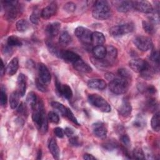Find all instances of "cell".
<instances>
[{"label":"cell","instance_id":"cell-9","mask_svg":"<svg viewBox=\"0 0 160 160\" xmlns=\"http://www.w3.org/2000/svg\"><path fill=\"white\" fill-rule=\"evenodd\" d=\"M133 8L136 11L144 13H152L153 12V8L151 4L147 1H132Z\"/></svg>","mask_w":160,"mask_h":160},{"label":"cell","instance_id":"cell-38","mask_svg":"<svg viewBox=\"0 0 160 160\" xmlns=\"http://www.w3.org/2000/svg\"><path fill=\"white\" fill-rule=\"evenodd\" d=\"M118 74L121 77V78L124 79L125 80H129L131 78V72L125 68H121L118 70Z\"/></svg>","mask_w":160,"mask_h":160},{"label":"cell","instance_id":"cell-7","mask_svg":"<svg viewBox=\"0 0 160 160\" xmlns=\"http://www.w3.org/2000/svg\"><path fill=\"white\" fill-rule=\"evenodd\" d=\"M135 46L142 51H147L152 48V42L150 38L144 36H138L133 41Z\"/></svg>","mask_w":160,"mask_h":160},{"label":"cell","instance_id":"cell-49","mask_svg":"<svg viewBox=\"0 0 160 160\" xmlns=\"http://www.w3.org/2000/svg\"><path fill=\"white\" fill-rule=\"evenodd\" d=\"M54 132L55 135L59 138H62L64 137V131L62 130V128H59V127H57L56 128H54Z\"/></svg>","mask_w":160,"mask_h":160},{"label":"cell","instance_id":"cell-23","mask_svg":"<svg viewBox=\"0 0 160 160\" xmlns=\"http://www.w3.org/2000/svg\"><path fill=\"white\" fill-rule=\"evenodd\" d=\"M48 148L54 159H58L59 156V149L56 140L53 138L49 140Z\"/></svg>","mask_w":160,"mask_h":160},{"label":"cell","instance_id":"cell-58","mask_svg":"<svg viewBox=\"0 0 160 160\" xmlns=\"http://www.w3.org/2000/svg\"><path fill=\"white\" fill-rule=\"evenodd\" d=\"M41 158V150H39L38 153L37 159H40Z\"/></svg>","mask_w":160,"mask_h":160},{"label":"cell","instance_id":"cell-54","mask_svg":"<svg viewBox=\"0 0 160 160\" xmlns=\"http://www.w3.org/2000/svg\"><path fill=\"white\" fill-rule=\"evenodd\" d=\"M64 133H65V134L68 137L70 138V137H71V136H72L74 135V131H73V129L72 128H66L65 129H64Z\"/></svg>","mask_w":160,"mask_h":160},{"label":"cell","instance_id":"cell-2","mask_svg":"<svg viewBox=\"0 0 160 160\" xmlns=\"http://www.w3.org/2000/svg\"><path fill=\"white\" fill-rule=\"evenodd\" d=\"M92 17L98 20H105L111 16V9L106 1L100 0L95 2L92 12Z\"/></svg>","mask_w":160,"mask_h":160},{"label":"cell","instance_id":"cell-52","mask_svg":"<svg viewBox=\"0 0 160 160\" xmlns=\"http://www.w3.org/2000/svg\"><path fill=\"white\" fill-rule=\"evenodd\" d=\"M143 89H144V91L148 92L149 94H153L156 93V89L154 88V86H153L152 85H149L146 88L144 87L143 88Z\"/></svg>","mask_w":160,"mask_h":160},{"label":"cell","instance_id":"cell-43","mask_svg":"<svg viewBox=\"0 0 160 160\" xmlns=\"http://www.w3.org/2000/svg\"><path fill=\"white\" fill-rule=\"evenodd\" d=\"M48 119L49 120L54 124H58L59 122V116L57 114V113H56L54 111H50L48 113Z\"/></svg>","mask_w":160,"mask_h":160},{"label":"cell","instance_id":"cell-42","mask_svg":"<svg viewBox=\"0 0 160 160\" xmlns=\"http://www.w3.org/2000/svg\"><path fill=\"white\" fill-rule=\"evenodd\" d=\"M36 87L39 89V91H41V92H46L48 91L47 86L39 78L36 79Z\"/></svg>","mask_w":160,"mask_h":160},{"label":"cell","instance_id":"cell-6","mask_svg":"<svg viewBox=\"0 0 160 160\" xmlns=\"http://www.w3.org/2000/svg\"><path fill=\"white\" fill-rule=\"evenodd\" d=\"M134 24L131 22H126L111 28L109 32L112 36L118 37L132 32L134 30Z\"/></svg>","mask_w":160,"mask_h":160},{"label":"cell","instance_id":"cell-1","mask_svg":"<svg viewBox=\"0 0 160 160\" xmlns=\"http://www.w3.org/2000/svg\"><path fill=\"white\" fill-rule=\"evenodd\" d=\"M33 109L34 111L32 116V120L38 127L40 132L42 134H44L48 131V122L45 116L42 102L41 101L37 102V104Z\"/></svg>","mask_w":160,"mask_h":160},{"label":"cell","instance_id":"cell-44","mask_svg":"<svg viewBox=\"0 0 160 160\" xmlns=\"http://www.w3.org/2000/svg\"><path fill=\"white\" fill-rule=\"evenodd\" d=\"M76 4L72 2H68L64 5V9L68 13L73 12L76 10Z\"/></svg>","mask_w":160,"mask_h":160},{"label":"cell","instance_id":"cell-15","mask_svg":"<svg viewBox=\"0 0 160 160\" xmlns=\"http://www.w3.org/2000/svg\"><path fill=\"white\" fill-rule=\"evenodd\" d=\"M61 28V24L58 22H54L49 24L46 28V32L49 38L56 37L59 32Z\"/></svg>","mask_w":160,"mask_h":160},{"label":"cell","instance_id":"cell-11","mask_svg":"<svg viewBox=\"0 0 160 160\" xmlns=\"http://www.w3.org/2000/svg\"><path fill=\"white\" fill-rule=\"evenodd\" d=\"M38 69L39 79L45 84L49 83L51 81V76L46 66L43 63H39Z\"/></svg>","mask_w":160,"mask_h":160},{"label":"cell","instance_id":"cell-8","mask_svg":"<svg viewBox=\"0 0 160 160\" xmlns=\"http://www.w3.org/2000/svg\"><path fill=\"white\" fill-rule=\"evenodd\" d=\"M74 33L76 37L83 43L89 44L91 42L92 32L88 29L82 26H79L76 28Z\"/></svg>","mask_w":160,"mask_h":160},{"label":"cell","instance_id":"cell-24","mask_svg":"<svg viewBox=\"0 0 160 160\" xmlns=\"http://www.w3.org/2000/svg\"><path fill=\"white\" fill-rule=\"evenodd\" d=\"M106 48V61L109 64V62H111L114 61L118 55V51L117 49L112 46H108Z\"/></svg>","mask_w":160,"mask_h":160},{"label":"cell","instance_id":"cell-12","mask_svg":"<svg viewBox=\"0 0 160 160\" xmlns=\"http://www.w3.org/2000/svg\"><path fill=\"white\" fill-rule=\"evenodd\" d=\"M58 10V6L55 2H52L44 8L41 12V16L43 19H47L54 16Z\"/></svg>","mask_w":160,"mask_h":160},{"label":"cell","instance_id":"cell-28","mask_svg":"<svg viewBox=\"0 0 160 160\" xmlns=\"http://www.w3.org/2000/svg\"><path fill=\"white\" fill-rule=\"evenodd\" d=\"M51 106L52 108L58 111L59 113H60L62 116H66L67 108L61 103L56 102V101H52L51 102Z\"/></svg>","mask_w":160,"mask_h":160},{"label":"cell","instance_id":"cell-29","mask_svg":"<svg viewBox=\"0 0 160 160\" xmlns=\"http://www.w3.org/2000/svg\"><path fill=\"white\" fill-rule=\"evenodd\" d=\"M151 124L152 129L156 132H158L160 129V124H159V112H157L151 118Z\"/></svg>","mask_w":160,"mask_h":160},{"label":"cell","instance_id":"cell-4","mask_svg":"<svg viewBox=\"0 0 160 160\" xmlns=\"http://www.w3.org/2000/svg\"><path fill=\"white\" fill-rule=\"evenodd\" d=\"M129 88L128 81L122 78H114L109 84L110 91L116 94H121L126 92Z\"/></svg>","mask_w":160,"mask_h":160},{"label":"cell","instance_id":"cell-55","mask_svg":"<svg viewBox=\"0 0 160 160\" xmlns=\"http://www.w3.org/2000/svg\"><path fill=\"white\" fill-rule=\"evenodd\" d=\"M55 85H56V91L57 92L59 93V94L61 96V87L62 85L60 83V82L58 81V79H56V82H55Z\"/></svg>","mask_w":160,"mask_h":160},{"label":"cell","instance_id":"cell-39","mask_svg":"<svg viewBox=\"0 0 160 160\" xmlns=\"http://www.w3.org/2000/svg\"><path fill=\"white\" fill-rule=\"evenodd\" d=\"M8 98H7V94L5 90V88L3 86H1V98H0V103L1 106H5L7 104Z\"/></svg>","mask_w":160,"mask_h":160},{"label":"cell","instance_id":"cell-56","mask_svg":"<svg viewBox=\"0 0 160 160\" xmlns=\"http://www.w3.org/2000/svg\"><path fill=\"white\" fill-rule=\"evenodd\" d=\"M83 159L86 160H93L96 159V158L90 154H84L83 156Z\"/></svg>","mask_w":160,"mask_h":160},{"label":"cell","instance_id":"cell-14","mask_svg":"<svg viewBox=\"0 0 160 160\" xmlns=\"http://www.w3.org/2000/svg\"><path fill=\"white\" fill-rule=\"evenodd\" d=\"M26 89V77L24 74L21 73L19 74L17 79V91L22 97L24 96Z\"/></svg>","mask_w":160,"mask_h":160},{"label":"cell","instance_id":"cell-48","mask_svg":"<svg viewBox=\"0 0 160 160\" xmlns=\"http://www.w3.org/2000/svg\"><path fill=\"white\" fill-rule=\"evenodd\" d=\"M120 140L122 142V143L125 146H130V139L129 136L127 134H123L121 136Z\"/></svg>","mask_w":160,"mask_h":160},{"label":"cell","instance_id":"cell-26","mask_svg":"<svg viewBox=\"0 0 160 160\" xmlns=\"http://www.w3.org/2000/svg\"><path fill=\"white\" fill-rule=\"evenodd\" d=\"M154 72V69L152 68L148 62L144 69L140 72L141 76L144 79H150L152 78Z\"/></svg>","mask_w":160,"mask_h":160},{"label":"cell","instance_id":"cell-10","mask_svg":"<svg viewBox=\"0 0 160 160\" xmlns=\"http://www.w3.org/2000/svg\"><path fill=\"white\" fill-rule=\"evenodd\" d=\"M92 130L94 135L100 139H104L107 135V129L101 122H97L92 124Z\"/></svg>","mask_w":160,"mask_h":160},{"label":"cell","instance_id":"cell-57","mask_svg":"<svg viewBox=\"0 0 160 160\" xmlns=\"http://www.w3.org/2000/svg\"><path fill=\"white\" fill-rule=\"evenodd\" d=\"M1 76L3 75L4 72H5V68H4V63H3V61L2 60H1Z\"/></svg>","mask_w":160,"mask_h":160},{"label":"cell","instance_id":"cell-18","mask_svg":"<svg viewBox=\"0 0 160 160\" xmlns=\"http://www.w3.org/2000/svg\"><path fill=\"white\" fill-rule=\"evenodd\" d=\"M88 86L92 89L103 90L106 88V82L101 79H92L88 81Z\"/></svg>","mask_w":160,"mask_h":160},{"label":"cell","instance_id":"cell-19","mask_svg":"<svg viewBox=\"0 0 160 160\" xmlns=\"http://www.w3.org/2000/svg\"><path fill=\"white\" fill-rule=\"evenodd\" d=\"M61 58H62L65 61L68 62H71L73 64L74 62L79 59L81 58L78 54L72 51H65L62 52Z\"/></svg>","mask_w":160,"mask_h":160},{"label":"cell","instance_id":"cell-37","mask_svg":"<svg viewBox=\"0 0 160 160\" xmlns=\"http://www.w3.org/2000/svg\"><path fill=\"white\" fill-rule=\"evenodd\" d=\"M132 156L134 159H144L145 154L142 149V148L139 147H136L132 151Z\"/></svg>","mask_w":160,"mask_h":160},{"label":"cell","instance_id":"cell-22","mask_svg":"<svg viewBox=\"0 0 160 160\" xmlns=\"http://www.w3.org/2000/svg\"><path fill=\"white\" fill-rule=\"evenodd\" d=\"M92 53L97 59H103L106 55V48L102 45L94 46L92 49Z\"/></svg>","mask_w":160,"mask_h":160},{"label":"cell","instance_id":"cell-36","mask_svg":"<svg viewBox=\"0 0 160 160\" xmlns=\"http://www.w3.org/2000/svg\"><path fill=\"white\" fill-rule=\"evenodd\" d=\"M142 28L144 31L148 34H152L154 32V26L152 22L147 21H142Z\"/></svg>","mask_w":160,"mask_h":160},{"label":"cell","instance_id":"cell-33","mask_svg":"<svg viewBox=\"0 0 160 160\" xmlns=\"http://www.w3.org/2000/svg\"><path fill=\"white\" fill-rule=\"evenodd\" d=\"M26 102L32 109L34 108L37 104V96L34 92H30L28 93L26 97Z\"/></svg>","mask_w":160,"mask_h":160},{"label":"cell","instance_id":"cell-25","mask_svg":"<svg viewBox=\"0 0 160 160\" xmlns=\"http://www.w3.org/2000/svg\"><path fill=\"white\" fill-rule=\"evenodd\" d=\"M117 9L119 12H126L133 8L132 1H121L118 2L117 4Z\"/></svg>","mask_w":160,"mask_h":160},{"label":"cell","instance_id":"cell-53","mask_svg":"<svg viewBox=\"0 0 160 160\" xmlns=\"http://www.w3.org/2000/svg\"><path fill=\"white\" fill-rule=\"evenodd\" d=\"M17 111L21 114H24L26 113V106L23 104V103H21L20 104L18 105Z\"/></svg>","mask_w":160,"mask_h":160},{"label":"cell","instance_id":"cell-51","mask_svg":"<svg viewBox=\"0 0 160 160\" xmlns=\"http://www.w3.org/2000/svg\"><path fill=\"white\" fill-rule=\"evenodd\" d=\"M69 143L74 146H77L79 145V139L77 136H71L69 138Z\"/></svg>","mask_w":160,"mask_h":160},{"label":"cell","instance_id":"cell-47","mask_svg":"<svg viewBox=\"0 0 160 160\" xmlns=\"http://www.w3.org/2000/svg\"><path fill=\"white\" fill-rule=\"evenodd\" d=\"M147 106L149 109L154 111L156 106H157V102L154 99H150L147 102Z\"/></svg>","mask_w":160,"mask_h":160},{"label":"cell","instance_id":"cell-27","mask_svg":"<svg viewBox=\"0 0 160 160\" xmlns=\"http://www.w3.org/2000/svg\"><path fill=\"white\" fill-rule=\"evenodd\" d=\"M20 95L17 91L12 92L9 97V104L12 109L18 108L19 105V98Z\"/></svg>","mask_w":160,"mask_h":160},{"label":"cell","instance_id":"cell-31","mask_svg":"<svg viewBox=\"0 0 160 160\" xmlns=\"http://www.w3.org/2000/svg\"><path fill=\"white\" fill-rule=\"evenodd\" d=\"M61 96H62L67 99H71L72 96V91L71 90V88L68 84L62 85Z\"/></svg>","mask_w":160,"mask_h":160},{"label":"cell","instance_id":"cell-17","mask_svg":"<svg viewBox=\"0 0 160 160\" xmlns=\"http://www.w3.org/2000/svg\"><path fill=\"white\" fill-rule=\"evenodd\" d=\"M72 64L74 68L78 71L82 72H90L92 71L91 67L81 58L74 62Z\"/></svg>","mask_w":160,"mask_h":160},{"label":"cell","instance_id":"cell-34","mask_svg":"<svg viewBox=\"0 0 160 160\" xmlns=\"http://www.w3.org/2000/svg\"><path fill=\"white\" fill-rule=\"evenodd\" d=\"M29 28V23L27 20L21 19L16 22V29L19 32H24Z\"/></svg>","mask_w":160,"mask_h":160},{"label":"cell","instance_id":"cell-40","mask_svg":"<svg viewBox=\"0 0 160 160\" xmlns=\"http://www.w3.org/2000/svg\"><path fill=\"white\" fill-rule=\"evenodd\" d=\"M40 15H41V14H40V13H39V12L38 10H37V9L34 10V11L32 12L31 15L30 16V18H29L30 21H31L33 24H38L39 23V22Z\"/></svg>","mask_w":160,"mask_h":160},{"label":"cell","instance_id":"cell-30","mask_svg":"<svg viewBox=\"0 0 160 160\" xmlns=\"http://www.w3.org/2000/svg\"><path fill=\"white\" fill-rule=\"evenodd\" d=\"M59 43L63 46H67L71 41V37L67 31H63L59 38Z\"/></svg>","mask_w":160,"mask_h":160},{"label":"cell","instance_id":"cell-5","mask_svg":"<svg viewBox=\"0 0 160 160\" xmlns=\"http://www.w3.org/2000/svg\"><path fill=\"white\" fill-rule=\"evenodd\" d=\"M6 9V16L8 19H14L17 18L20 12L17 1H3Z\"/></svg>","mask_w":160,"mask_h":160},{"label":"cell","instance_id":"cell-16","mask_svg":"<svg viewBox=\"0 0 160 160\" xmlns=\"http://www.w3.org/2000/svg\"><path fill=\"white\" fill-rule=\"evenodd\" d=\"M119 112V114L123 117H128L131 114L132 106L130 102L128 99H123L120 106Z\"/></svg>","mask_w":160,"mask_h":160},{"label":"cell","instance_id":"cell-32","mask_svg":"<svg viewBox=\"0 0 160 160\" xmlns=\"http://www.w3.org/2000/svg\"><path fill=\"white\" fill-rule=\"evenodd\" d=\"M46 44H47V46H48L49 51L52 54H54V56H56L58 57L61 58L62 53L63 51H60V49L57 46H56L54 44H53L52 42H51L49 41L46 42Z\"/></svg>","mask_w":160,"mask_h":160},{"label":"cell","instance_id":"cell-3","mask_svg":"<svg viewBox=\"0 0 160 160\" xmlns=\"http://www.w3.org/2000/svg\"><path fill=\"white\" fill-rule=\"evenodd\" d=\"M88 101L92 106L99 109L102 112H109L111 111V108L109 104L102 96L97 94H89Z\"/></svg>","mask_w":160,"mask_h":160},{"label":"cell","instance_id":"cell-35","mask_svg":"<svg viewBox=\"0 0 160 160\" xmlns=\"http://www.w3.org/2000/svg\"><path fill=\"white\" fill-rule=\"evenodd\" d=\"M7 44L10 47L21 46L22 44L20 39H19L18 37L14 36H11L8 38Z\"/></svg>","mask_w":160,"mask_h":160},{"label":"cell","instance_id":"cell-45","mask_svg":"<svg viewBox=\"0 0 160 160\" xmlns=\"http://www.w3.org/2000/svg\"><path fill=\"white\" fill-rule=\"evenodd\" d=\"M66 116L68 117V118L73 123H74L75 124H77V125H79V123L78 122L76 118L74 116V114L72 113V112L69 109V108H67V111H66Z\"/></svg>","mask_w":160,"mask_h":160},{"label":"cell","instance_id":"cell-21","mask_svg":"<svg viewBox=\"0 0 160 160\" xmlns=\"http://www.w3.org/2000/svg\"><path fill=\"white\" fill-rule=\"evenodd\" d=\"M19 68V61L17 58H14L8 63L6 68V72L9 76H13L15 74Z\"/></svg>","mask_w":160,"mask_h":160},{"label":"cell","instance_id":"cell-20","mask_svg":"<svg viewBox=\"0 0 160 160\" xmlns=\"http://www.w3.org/2000/svg\"><path fill=\"white\" fill-rule=\"evenodd\" d=\"M105 37L102 33L98 31H95L92 33L91 42L94 46L102 45L105 42Z\"/></svg>","mask_w":160,"mask_h":160},{"label":"cell","instance_id":"cell-50","mask_svg":"<svg viewBox=\"0 0 160 160\" xmlns=\"http://www.w3.org/2000/svg\"><path fill=\"white\" fill-rule=\"evenodd\" d=\"M104 147L105 149H106L109 151H111V150L116 149V148L117 147V144L116 143H114V142H108L104 144Z\"/></svg>","mask_w":160,"mask_h":160},{"label":"cell","instance_id":"cell-13","mask_svg":"<svg viewBox=\"0 0 160 160\" xmlns=\"http://www.w3.org/2000/svg\"><path fill=\"white\" fill-rule=\"evenodd\" d=\"M148 62L142 59H134L129 62V67L136 72H141L147 65Z\"/></svg>","mask_w":160,"mask_h":160},{"label":"cell","instance_id":"cell-41","mask_svg":"<svg viewBox=\"0 0 160 160\" xmlns=\"http://www.w3.org/2000/svg\"><path fill=\"white\" fill-rule=\"evenodd\" d=\"M133 125L134 127L138 128H142L145 126V121L144 119L141 116H138L136 119L133 122Z\"/></svg>","mask_w":160,"mask_h":160},{"label":"cell","instance_id":"cell-46","mask_svg":"<svg viewBox=\"0 0 160 160\" xmlns=\"http://www.w3.org/2000/svg\"><path fill=\"white\" fill-rule=\"evenodd\" d=\"M150 59L155 64L158 66L159 64V52L157 50H153L151 52V54L150 56Z\"/></svg>","mask_w":160,"mask_h":160}]
</instances>
